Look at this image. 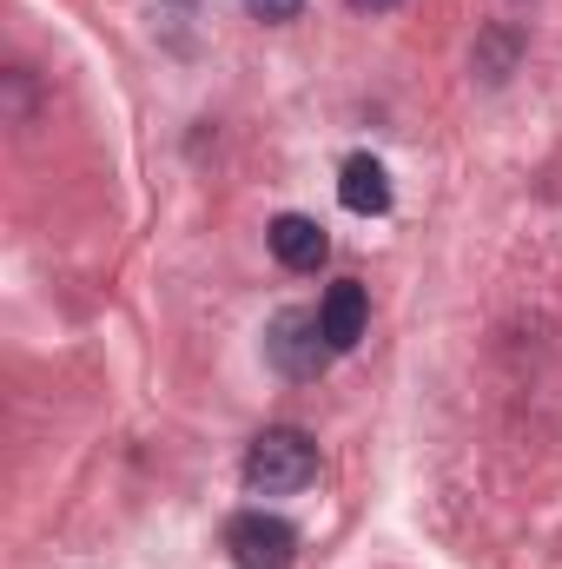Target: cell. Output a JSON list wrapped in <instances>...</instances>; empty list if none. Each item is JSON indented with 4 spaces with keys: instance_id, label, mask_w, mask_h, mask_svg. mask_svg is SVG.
Wrapping results in <instances>:
<instances>
[{
    "instance_id": "1",
    "label": "cell",
    "mask_w": 562,
    "mask_h": 569,
    "mask_svg": "<svg viewBox=\"0 0 562 569\" xmlns=\"http://www.w3.org/2000/svg\"><path fill=\"white\" fill-rule=\"evenodd\" d=\"M318 477V443L304 437V430L291 425H272L252 437V450H245V490H259V497H291V490H304Z\"/></svg>"
},
{
    "instance_id": "2",
    "label": "cell",
    "mask_w": 562,
    "mask_h": 569,
    "mask_svg": "<svg viewBox=\"0 0 562 569\" xmlns=\"http://www.w3.org/2000/svg\"><path fill=\"white\" fill-rule=\"evenodd\" d=\"M225 557H232V569H291L298 563V530L272 510H239L225 523Z\"/></svg>"
},
{
    "instance_id": "3",
    "label": "cell",
    "mask_w": 562,
    "mask_h": 569,
    "mask_svg": "<svg viewBox=\"0 0 562 569\" xmlns=\"http://www.w3.org/2000/svg\"><path fill=\"white\" fill-rule=\"evenodd\" d=\"M265 358L279 365L284 378H318L338 351H331V338H324L318 311H279V318H272V331H265Z\"/></svg>"
},
{
    "instance_id": "4",
    "label": "cell",
    "mask_w": 562,
    "mask_h": 569,
    "mask_svg": "<svg viewBox=\"0 0 562 569\" xmlns=\"http://www.w3.org/2000/svg\"><path fill=\"white\" fill-rule=\"evenodd\" d=\"M265 246H272V259H279L284 272H318L331 259V232L318 219H304V212H279L272 232H265Z\"/></svg>"
},
{
    "instance_id": "5",
    "label": "cell",
    "mask_w": 562,
    "mask_h": 569,
    "mask_svg": "<svg viewBox=\"0 0 562 569\" xmlns=\"http://www.w3.org/2000/svg\"><path fill=\"white\" fill-rule=\"evenodd\" d=\"M318 325H324L331 351H351V345L364 338V325H371V298H364V284H358V279L331 284V291L318 298Z\"/></svg>"
},
{
    "instance_id": "6",
    "label": "cell",
    "mask_w": 562,
    "mask_h": 569,
    "mask_svg": "<svg viewBox=\"0 0 562 569\" xmlns=\"http://www.w3.org/2000/svg\"><path fill=\"white\" fill-rule=\"evenodd\" d=\"M338 199H344V212H358V219H384V212H391V172H384L371 152H351L344 172H338Z\"/></svg>"
},
{
    "instance_id": "7",
    "label": "cell",
    "mask_w": 562,
    "mask_h": 569,
    "mask_svg": "<svg viewBox=\"0 0 562 569\" xmlns=\"http://www.w3.org/2000/svg\"><path fill=\"white\" fill-rule=\"evenodd\" d=\"M245 7H252V20H291L304 0H245Z\"/></svg>"
}]
</instances>
